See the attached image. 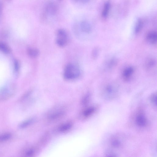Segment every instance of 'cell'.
<instances>
[{
    "label": "cell",
    "instance_id": "1",
    "mask_svg": "<svg viewBox=\"0 0 157 157\" xmlns=\"http://www.w3.org/2000/svg\"><path fill=\"white\" fill-rule=\"evenodd\" d=\"M80 72L79 69L76 66L69 64L66 67L64 72V77L66 79H75L79 76Z\"/></svg>",
    "mask_w": 157,
    "mask_h": 157
},
{
    "label": "cell",
    "instance_id": "2",
    "mask_svg": "<svg viewBox=\"0 0 157 157\" xmlns=\"http://www.w3.org/2000/svg\"><path fill=\"white\" fill-rule=\"evenodd\" d=\"M68 35L66 31L63 29L58 30L57 33L56 43L57 45L61 47L65 46L67 43Z\"/></svg>",
    "mask_w": 157,
    "mask_h": 157
},
{
    "label": "cell",
    "instance_id": "3",
    "mask_svg": "<svg viewBox=\"0 0 157 157\" xmlns=\"http://www.w3.org/2000/svg\"><path fill=\"white\" fill-rule=\"evenodd\" d=\"M147 122L146 118L143 114L142 113L139 114L136 117V123L139 127L145 126L147 124Z\"/></svg>",
    "mask_w": 157,
    "mask_h": 157
},
{
    "label": "cell",
    "instance_id": "4",
    "mask_svg": "<svg viewBox=\"0 0 157 157\" xmlns=\"http://www.w3.org/2000/svg\"><path fill=\"white\" fill-rule=\"evenodd\" d=\"M46 10L47 14L51 15H53L57 13L58 8L55 4L53 2H50L47 5Z\"/></svg>",
    "mask_w": 157,
    "mask_h": 157
},
{
    "label": "cell",
    "instance_id": "5",
    "mask_svg": "<svg viewBox=\"0 0 157 157\" xmlns=\"http://www.w3.org/2000/svg\"><path fill=\"white\" fill-rule=\"evenodd\" d=\"M116 91L115 87L111 85H107L104 89V93L108 98L113 97L116 94Z\"/></svg>",
    "mask_w": 157,
    "mask_h": 157
},
{
    "label": "cell",
    "instance_id": "6",
    "mask_svg": "<svg viewBox=\"0 0 157 157\" xmlns=\"http://www.w3.org/2000/svg\"><path fill=\"white\" fill-rule=\"evenodd\" d=\"M134 72V69L132 67L126 68L123 72V79L126 81L129 80Z\"/></svg>",
    "mask_w": 157,
    "mask_h": 157
},
{
    "label": "cell",
    "instance_id": "7",
    "mask_svg": "<svg viewBox=\"0 0 157 157\" xmlns=\"http://www.w3.org/2000/svg\"><path fill=\"white\" fill-rule=\"evenodd\" d=\"M146 38L147 41L152 44L156 43L157 40V33L155 31H151L147 34Z\"/></svg>",
    "mask_w": 157,
    "mask_h": 157
},
{
    "label": "cell",
    "instance_id": "8",
    "mask_svg": "<svg viewBox=\"0 0 157 157\" xmlns=\"http://www.w3.org/2000/svg\"><path fill=\"white\" fill-rule=\"evenodd\" d=\"M80 28L82 31L86 33H90L91 30V25L86 21H83L81 23Z\"/></svg>",
    "mask_w": 157,
    "mask_h": 157
},
{
    "label": "cell",
    "instance_id": "9",
    "mask_svg": "<svg viewBox=\"0 0 157 157\" xmlns=\"http://www.w3.org/2000/svg\"><path fill=\"white\" fill-rule=\"evenodd\" d=\"M73 124L71 122H68L60 126L59 130L61 132H65L69 130L72 127Z\"/></svg>",
    "mask_w": 157,
    "mask_h": 157
},
{
    "label": "cell",
    "instance_id": "10",
    "mask_svg": "<svg viewBox=\"0 0 157 157\" xmlns=\"http://www.w3.org/2000/svg\"><path fill=\"white\" fill-rule=\"evenodd\" d=\"M110 2L108 1L106 2L104 5L102 12V16L103 17L106 18L107 17L110 11Z\"/></svg>",
    "mask_w": 157,
    "mask_h": 157
},
{
    "label": "cell",
    "instance_id": "11",
    "mask_svg": "<svg viewBox=\"0 0 157 157\" xmlns=\"http://www.w3.org/2000/svg\"><path fill=\"white\" fill-rule=\"evenodd\" d=\"M64 114V113L62 111H59L56 112L52 114L49 117L50 120H54L59 119Z\"/></svg>",
    "mask_w": 157,
    "mask_h": 157
},
{
    "label": "cell",
    "instance_id": "12",
    "mask_svg": "<svg viewBox=\"0 0 157 157\" xmlns=\"http://www.w3.org/2000/svg\"><path fill=\"white\" fill-rule=\"evenodd\" d=\"M143 25V22L142 19H139L137 20L135 26L134 31L135 34L139 33L142 29Z\"/></svg>",
    "mask_w": 157,
    "mask_h": 157
},
{
    "label": "cell",
    "instance_id": "13",
    "mask_svg": "<svg viewBox=\"0 0 157 157\" xmlns=\"http://www.w3.org/2000/svg\"><path fill=\"white\" fill-rule=\"evenodd\" d=\"M95 108L94 107H90L85 109L83 112V116L87 117L91 115L95 111Z\"/></svg>",
    "mask_w": 157,
    "mask_h": 157
},
{
    "label": "cell",
    "instance_id": "14",
    "mask_svg": "<svg viewBox=\"0 0 157 157\" xmlns=\"http://www.w3.org/2000/svg\"><path fill=\"white\" fill-rule=\"evenodd\" d=\"M28 53L30 57L35 58L39 55L40 52L37 49L30 48L28 50Z\"/></svg>",
    "mask_w": 157,
    "mask_h": 157
},
{
    "label": "cell",
    "instance_id": "15",
    "mask_svg": "<svg viewBox=\"0 0 157 157\" xmlns=\"http://www.w3.org/2000/svg\"><path fill=\"white\" fill-rule=\"evenodd\" d=\"M11 136V134L8 133L0 134V143H2L8 141L10 139Z\"/></svg>",
    "mask_w": 157,
    "mask_h": 157
},
{
    "label": "cell",
    "instance_id": "16",
    "mask_svg": "<svg viewBox=\"0 0 157 157\" xmlns=\"http://www.w3.org/2000/svg\"><path fill=\"white\" fill-rule=\"evenodd\" d=\"M111 144L112 146L114 148H119L121 146V143L119 139L114 138L112 140Z\"/></svg>",
    "mask_w": 157,
    "mask_h": 157
},
{
    "label": "cell",
    "instance_id": "17",
    "mask_svg": "<svg viewBox=\"0 0 157 157\" xmlns=\"http://www.w3.org/2000/svg\"><path fill=\"white\" fill-rule=\"evenodd\" d=\"M0 50L5 53H8L10 51L9 48L5 44L0 43Z\"/></svg>",
    "mask_w": 157,
    "mask_h": 157
},
{
    "label": "cell",
    "instance_id": "18",
    "mask_svg": "<svg viewBox=\"0 0 157 157\" xmlns=\"http://www.w3.org/2000/svg\"><path fill=\"white\" fill-rule=\"evenodd\" d=\"M33 121V119H30L25 121L21 124L20 126V127L22 128L26 127L32 123Z\"/></svg>",
    "mask_w": 157,
    "mask_h": 157
},
{
    "label": "cell",
    "instance_id": "19",
    "mask_svg": "<svg viewBox=\"0 0 157 157\" xmlns=\"http://www.w3.org/2000/svg\"><path fill=\"white\" fill-rule=\"evenodd\" d=\"M99 53V50L98 48H95L92 52V57L94 59H95L98 56Z\"/></svg>",
    "mask_w": 157,
    "mask_h": 157
},
{
    "label": "cell",
    "instance_id": "20",
    "mask_svg": "<svg viewBox=\"0 0 157 157\" xmlns=\"http://www.w3.org/2000/svg\"><path fill=\"white\" fill-rule=\"evenodd\" d=\"M90 98V95L89 94H87L83 98L82 101V103L83 105H85L88 103Z\"/></svg>",
    "mask_w": 157,
    "mask_h": 157
},
{
    "label": "cell",
    "instance_id": "21",
    "mask_svg": "<svg viewBox=\"0 0 157 157\" xmlns=\"http://www.w3.org/2000/svg\"><path fill=\"white\" fill-rule=\"evenodd\" d=\"M151 101L152 103L155 105H156V94H153L151 98Z\"/></svg>",
    "mask_w": 157,
    "mask_h": 157
},
{
    "label": "cell",
    "instance_id": "22",
    "mask_svg": "<svg viewBox=\"0 0 157 157\" xmlns=\"http://www.w3.org/2000/svg\"><path fill=\"white\" fill-rule=\"evenodd\" d=\"M35 152L34 150L33 149H30L28 150L26 152V155L27 156H30L34 154Z\"/></svg>",
    "mask_w": 157,
    "mask_h": 157
},
{
    "label": "cell",
    "instance_id": "23",
    "mask_svg": "<svg viewBox=\"0 0 157 157\" xmlns=\"http://www.w3.org/2000/svg\"><path fill=\"white\" fill-rule=\"evenodd\" d=\"M75 2H78L82 4H85L88 3L89 0H72Z\"/></svg>",
    "mask_w": 157,
    "mask_h": 157
},
{
    "label": "cell",
    "instance_id": "24",
    "mask_svg": "<svg viewBox=\"0 0 157 157\" xmlns=\"http://www.w3.org/2000/svg\"><path fill=\"white\" fill-rule=\"evenodd\" d=\"M2 10V5L1 2H0V15H1Z\"/></svg>",
    "mask_w": 157,
    "mask_h": 157
},
{
    "label": "cell",
    "instance_id": "25",
    "mask_svg": "<svg viewBox=\"0 0 157 157\" xmlns=\"http://www.w3.org/2000/svg\"><path fill=\"white\" fill-rule=\"evenodd\" d=\"M59 1H62V0H59Z\"/></svg>",
    "mask_w": 157,
    "mask_h": 157
}]
</instances>
